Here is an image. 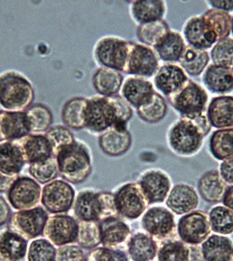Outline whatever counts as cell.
Here are the masks:
<instances>
[{
	"instance_id": "obj_1",
	"label": "cell",
	"mask_w": 233,
	"mask_h": 261,
	"mask_svg": "<svg viewBox=\"0 0 233 261\" xmlns=\"http://www.w3.org/2000/svg\"><path fill=\"white\" fill-rule=\"evenodd\" d=\"M133 114V108L120 94L95 95L87 98L85 129L95 134H102L111 127H127Z\"/></svg>"
},
{
	"instance_id": "obj_2",
	"label": "cell",
	"mask_w": 233,
	"mask_h": 261,
	"mask_svg": "<svg viewBox=\"0 0 233 261\" xmlns=\"http://www.w3.org/2000/svg\"><path fill=\"white\" fill-rule=\"evenodd\" d=\"M211 128L205 113L193 119L180 117L169 127L168 144L177 155L184 157L196 155Z\"/></svg>"
},
{
	"instance_id": "obj_3",
	"label": "cell",
	"mask_w": 233,
	"mask_h": 261,
	"mask_svg": "<svg viewBox=\"0 0 233 261\" xmlns=\"http://www.w3.org/2000/svg\"><path fill=\"white\" fill-rule=\"evenodd\" d=\"M34 99L33 86L26 76L13 70L0 74V108L5 111L25 112Z\"/></svg>"
},
{
	"instance_id": "obj_4",
	"label": "cell",
	"mask_w": 233,
	"mask_h": 261,
	"mask_svg": "<svg viewBox=\"0 0 233 261\" xmlns=\"http://www.w3.org/2000/svg\"><path fill=\"white\" fill-rule=\"evenodd\" d=\"M59 173L66 182L80 184L87 180L91 172L89 148L84 143L76 141L55 157Z\"/></svg>"
},
{
	"instance_id": "obj_5",
	"label": "cell",
	"mask_w": 233,
	"mask_h": 261,
	"mask_svg": "<svg viewBox=\"0 0 233 261\" xmlns=\"http://www.w3.org/2000/svg\"><path fill=\"white\" fill-rule=\"evenodd\" d=\"M74 211L78 220L101 221L119 215L114 201V194L108 192L83 191L74 203Z\"/></svg>"
},
{
	"instance_id": "obj_6",
	"label": "cell",
	"mask_w": 233,
	"mask_h": 261,
	"mask_svg": "<svg viewBox=\"0 0 233 261\" xmlns=\"http://www.w3.org/2000/svg\"><path fill=\"white\" fill-rule=\"evenodd\" d=\"M133 42L114 35L100 38L94 46L95 62L100 67L125 72Z\"/></svg>"
},
{
	"instance_id": "obj_7",
	"label": "cell",
	"mask_w": 233,
	"mask_h": 261,
	"mask_svg": "<svg viewBox=\"0 0 233 261\" xmlns=\"http://www.w3.org/2000/svg\"><path fill=\"white\" fill-rule=\"evenodd\" d=\"M167 99L179 117L193 119L205 113L209 96L203 87L189 78L180 90Z\"/></svg>"
},
{
	"instance_id": "obj_8",
	"label": "cell",
	"mask_w": 233,
	"mask_h": 261,
	"mask_svg": "<svg viewBox=\"0 0 233 261\" xmlns=\"http://www.w3.org/2000/svg\"><path fill=\"white\" fill-rule=\"evenodd\" d=\"M141 225L154 241L161 242L175 239L177 227L175 217L164 207H152L143 215Z\"/></svg>"
},
{
	"instance_id": "obj_9",
	"label": "cell",
	"mask_w": 233,
	"mask_h": 261,
	"mask_svg": "<svg viewBox=\"0 0 233 261\" xmlns=\"http://www.w3.org/2000/svg\"><path fill=\"white\" fill-rule=\"evenodd\" d=\"M49 213L43 207L36 206L13 213L9 228L26 240H33L43 235Z\"/></svg>"
},
{
	"instance_id": "obj_10",
	"label": "cell",
	"mask_w": 233,
	"mask_h": 261,
	"mask_svg": "<svg viewBox=\"0 0 233 261\" xmlns=\"http://www.w3.org/2000/svg\"><path fill=\"white\" fill-rule=\"evenodd\" d=\"M114 201L119 215L131 220L139 218L150 205L139 182L121 187L114 194Z\"/></svg>"
},
{
	"instance_id": "obj_11",
	"label": "cell",
	"mask_w": 233,
	"mask_h": 261,
	"mask_svg": "<svg viewBox=\"0 0 233 261\" xmlns=\"http://www.w3.org/2000/svg\"><path fill=\"white\" fill-rule=\"evenodd\" d=\"M180 241L192 245H202L211 236L209 215L194 211L179 219L177 228Z\"/></svg>"
},
{
	"instance_id": "obj_12",
	"label": "cell",
	"mask_w": 233,
	"mask_h": 261,
	"mask_svg": "<svg viewBox=\"0 0 233 261\" xmlns=\"http://www.w3.org/2000/svg\"><path fill=\"white\" fill-rule=\"evenodd\" d=\"M74 200L75 190L65 180H53L45 184L41 191L42 205L51 214L67 213L74 205Z\"/></svg>"
},
{
	"instance_id": "obj_13",
	"label": "cell",
	"mask_w": 233,
	"mask_h": 261,
	"mask_svg": "<svg viewBox=\"0 0 233 261\" xmlns=\"http://www.w3.org/2000/svg\"><path fill=\"white\" fill-rule=\"evenodd\" d=\"M160 66V60L154 49L133 42L125 73L148 79L154 77Z\"/></svg>"
},
{
	"instance_id": "obj_14",
	"label": "cell",
	"mask_w": 233,
	"mask_h": 261,
	"mask_svg": "<svg viewBox=\"0 0 233 261\" xmlns=\"http://www.w3.org/2000/svg\"><path fill=\"white\" fill-rule=\"evenodd\" d=\"M41 188L34 179L19 177L7 192L11 206L18 211L30 210L37 206L41 199Z\"/></svg>"
},
{
	"instance_id": "obj_15",
	"label": "cell",
	"mask_w": 233,
	"mask_h": 261,
	"mask_svg": "<svg viewBox=\"0 0 233 261\" xmlns=\"http://www.w3.org/2000/svg\"><path fill=\"white\" fill-rule=\"evenodd\" d=\"M78 223L74 217L66 215L50 217L45 224L43 236L54 246L70 245L77 240Z\"/></svg>"
},
{
	"instance_id": "obj_16",
	"label": "cell",
	"mask_w": 233,
	"mask_h": 261,
	"mask_svg": "<svg viewBox=\"0 0 233 261\" xmlns=\"http://www.w3.org/2000/svg\"><path fill=\"white\" fill-rule=\"evenodd\" d=\"M153 77L156 92L166 98L180 90L189 80L183 68L176 64L161 65Z\"/></svg>"
},
{
	"instance_id": "obj_17",
	"label": "cell",
	"mask_w": 233,
	"mask_h": 261,
	"mask_svg": "<svg viewBox=\"0 0 233 261\" xmlns=\"http://www.w3.org/2000/svg\"><path fill=\"white\" fill-rule=\"evenodd\" d=\"M155 92L153 83L148 78L129 75L124 81L120 95L136 110L148 102Z\"/></svg>"
},
{
	"instance_id": "obj_18",
	"label": "cell",
	"mask_w": 233,
	"mask_h": 261,
	"mask_svg": "<svg viewBox=\"0 0 233 261\" xmlns=\"http://www.w3.org/2000/svg\"><path fill=\"white\" fill-rule=\"evenodd\" d=\"M101 244L106 248L121 250L127 246L131 239L129 226L118 217L106 219L99 222Z\"/></svg>"
},
{
	"instance_id": "obj_19",
	"label": "cell",
	"mask_w": 233,
	"mask_h": 261,
	"mask_svg": "<svg viewBox=\"0 0 233 261\" xmlns=\"http://www.w3.org/2000/svg\"><path fill=\"white\" fill-rule=\"evenodd\" d=\"M14 142L20 148L25 163L29 165L53 157L51 145L45 135L30 134Z\"/></svg>"
},
{
	"instance_id": "obj_20",
	"label": "cell",
	"mask_w": 233,
	"mask_h": 261,
	"mask_svg": "<svg viewBox=\"0 0 233 261\" xmlns=\"http://www.w3.org/2000/svg\"><path fill=\"white\" fill-rule=\"evenodd\" d=\"M139 184L150 204L163 203L171 191V179L166 173L159 170H151L145 173Z\"/></svg>"
},
{
	"instance_id": "obj_21",
	"label": "cell",
	"mask_w": 233,
	"mask_h": 261,
	"mask_svg": "<svg viewBox=\"0 0 233 261\" xmlns=\"http://www.w3.org/2000/svg\"><path fill=\"white\" fill-rule=\"evenodd\" d=\"M30 134L26 112L0 111V142L18 140Z\"/></svg>"
},
{
	"instance_id": "obj_22",
	"label": "cell",
	"mask_w": 233,
	"mask_h": 261,
	"mask_svg": "<svg viewBox=\"0 0 233 261\" xmlns=\"http://www.w3.org/2000/svg\"><path fill=\"white\" fill-rule=\"evenodd\" d=\"M158 261H204L199 245H189L173 239L158 247Z\"/></svg>"
},
{
	"instance_id": "obj_23",
	"label": "cell",
	"mask_w": 233,
	"mask_h": 261,
	"mask_svg": "<svg viewBox=\"0 0 233 261\" xmlns=\"http://www.w3.org/2000/svg\"><path fill=\"white\" fill-rule=\"evenodd\" d=\"M132 144V137L125 127H111L101 134L99 145L105 154L119 157L127 153Z\"/></svg>"
},
{
	"instance_id": "obj_24",
	"label": "cell",
	"mask_w": 233,
	"mask_h": 261,
	"mask_svg": "<svg viewBox=\"0 0 233 261\" xmlns=\"http://www.w3.org/2000/svg\"><path fill=\"white\" fill-rule=\"evenodd\" d=\"M201 16L206 34L213 44L230 35L232 28V16L230 13L210 9Z\"/></svg>"
},
{
	"instance_id": "obj_25",
	"label": "cell",
	"mask_w": 233,
	"mask_h": 261,
	"mask_svg": "<svg viewBox=\"0 0 233 261\" xmlns=\"http://www.w3.org/2000/svg\"><path fill=\"white\" fill-rule=\"evenodd\" d=\"M166 203L172 212L177 215H184L196 210L199 203V197L192 186L178 184L170 191Z\"/></svg>"
},
{
	"instance_id": "obj_26",
	"label": "cell",
	"mask_w": 233,
	"mask_h": 261,
	"mask_svg": "<svg viewBox=\"0 0 233 261\" xmlns=\"http://www.w3.org/2000/svg\"><path fill=\"white\" fill-rule=\"evenodd\" d=\"M130 16L137 25L164 18L167 5L163 0H143L130 2Z\"/></svg>"
},
{
	"instance_id": "obj_27",
	"label": "cell",
	"mask_w": 233,
	"mask_h": 261,
	"mask_svg": "<svg viewBox=\"0 0 233 261\" xmlns=\"http://www.w3.org/2000/svg\"><path fill=\"white\" fill-rule=\"evenodd\" d=\"M206 115L212 127L219 129L232 127L233 96L222 95L212 99Z\"/></svg>"
},
{
	"instance_id": "obj_28",
	"label": "cell",
	"mask_w": 233,
	"mask_h": 261,
	"mask_svg": "<svg viewBox=\"0 0 233 261\" xmlns=\"http://www.w3.org/2000/svg\"><path fill=\"white\" fill-rule=\"evenodd\" d=\"M202 81L211 93L225 94L233 91V75L230 68L210 64L202 74Z\"/></svg>"
},
{
	"instance_id": "obj_29",
	"label": "cell",
	"mask_w": 233,
	"mask_h": 261,
	"mask_svg": "<svg viewBox=\"0 0 233 261\" xmlns=\"http://www.w3.org/2000/svg\"><path fill=\"white\" fill-rule=\"evenodd\" d=\"M125 78L122 72L104 67L97 68L91 78L94 89L103 96L118 95L121 90Z\"/></svg>"
},
{
	"instance_id": "obj_30",
	"label": "cell",
	"mask_w": 233,
	"mask_h": 261,
	"mask_svg": "<svg viewBox=\"0 0 233 261\" xmlns=\"http://www.w3.org/2000/svg\"><path fill=\"white\" fill-rule=\"evenodd\" d=\"M200 248L204 261H233V243L226 236L211 235Z\"/></svg>"
},
{
	"instance_id": "obj_31",
	"label": "cell",
	"mask_w": 233,
	"mask_h": 261,
	"mask_svg": "<svg viewBox=\"0 0 233 261\" xmlns=\"http://www.w3.org/2000/svg\"><path fill=\"white\" fill-rule=\"evenodd\" d=\"M227 184L219 171L212 170L202 175L198 181V189L200 195L210 203H219L223 201Z\"/></svg>"
},
{
	"instance_id": "obj_32",
	"label": "cell",
	"mask_w": 233,
	"mask_h": 261,
	"mask_svg": "<svg viewBox=\"0 0 233 261\" xmlns=\"http://www.w3.org/2000/svg\"><path fill=\"white\" fill-rule=\"evenodd\" d=\"M185 47L186 44L182 35L171 30L161 43L153 49L160 61L166 64H175L179 62Z\"/></svg>"
},
{
	"instance_id": "obj_33",
	"label": "cell",
	"mask_w": 233,
	"mask_h": 261,
	"mask_svg": "<svg viewBox=\"0 0 233 261\" xmlns=\"http://www.w3.org/2000/svg\"><path fill=\"white\" fill-rule=\"evenodd\" d=\"M158 245L146 233H137L131 236L128 243V254L133 261H153L157 256Z\"/></svg>"
},
{
	"instance_id": "obj_34",
	"label": "cell",
	"mask_w": 233,
	"mask_h": 261,
	"mask_svg": "<svg viewBox=\"0 0 233 261\" xmlns=\"http://www.w3.org/2000/svg\"><path fill=\"white\" fill-rule=\"evenodd\" d=\"M87 98L74 97L63 106L61 117L66 127L76 129L85 128V110Z\"/></svg>"
},
{
	"instance_id": "obj_35",
	"label": "cell",
	"mask_w": 233,
	"mask_h": 261,
	"mask_svg": "<svg viewBox=\"0 0 233 261\" xmlns=\"http://www.w3.org/2000/svg\"><path fill=\"white\" fill-rule=\"evenodd\" d=\"M25 164L20 148L14 141L0 142V171L19 175Z\"/></svg>"
},
{
	"instance_id": "obj_36",
	"label": "cell",
	"mask_w": 233,
	"mask_h": 261,
	"mask_svg": "<svg viewBox=\"0 0 233 261\" xmlns=\"http://www.w3.org/2000/svg\"><path fill=\"white\" fill-rule=\"evenodd\" d=\"M209 60L207 50L187 45L178 62L187 74L195 77L205 71Z\"/></svg>"
},
{
	"instance_id": "obj_37",
	"label": "cell",
	"mask_w": 233,
	"mask_h": 261,
	"mask_svg": "<svg viewBox=\"0 0 233 261\" xmlns=\"http://www.w3.org/2000/svg\"><path fill=\"white\" fill-rule=\"evenodd\" d=\"M28 241L8 230L0 234V252L11 261H21L27 256Z\"/></svg>"
},
{
	"instance_id": "obj_38",
	"label": "cell",
	"mask_w": 233,
	"mask_h": 261,
	"mask_svg": "<svg viewBox=\"0 0 233 261\" xmlns=\"http://www.w3.org/2000/svg\"><path fill=\"white\" fill-rule=\"evenodd\" d=\"M171 31L169 24L164 19L137 25L136 37L139 43L154 48Z\"/></svg>"
},
{
	"instance_id": "obj_39",
	"label": "cell",
	"mask_w": 233,
	"mask_h": 261,
	"mask_svg": "<svg viewBox=\"0 0 233 261\" xmlns=\"http://www.w3.org/2000/svg\"><path fill=\"white\" fill-rule=\"evenodd\" d=\"M182 33L184 41L191 46L206 50L213 45L206 34L201 16L189 18L183 26Z\"/></svg>"
},
{
	"instance_id": "obj_40",
	"label": "cell",
	"mask_w": 233,
	"mask_h": 261,
	"mask_svg": "<svg viewBox=\"0 0 233 261\" xmlns=\"http://www.w3.org/2000/svg\"><path fill=\"white\" fill-rule=\"evenodd\" d=\"M209 149L218 161H224L233 158V127L215 131L210 137Z\"/></svg>"
},
{
	"instance_id": "obj_41",
	"label": "cell",
	"mask_w": 233,
	"mask_h": 261,
	"mask_svg": "<svg viewBox=\"0 0 233 261\" xmlns=\"http://www.w3.org/2000/svg\"><path fill=\"white\" fill-rule=\"evenodd\" d=\"M25 112L30 133L41 134L51 128L53 121V114L46 106L41 104L33 105Z\"/></svg>"
},
{
	"instance_id": "obj_42",
	"label": "cell",
	"mask_w": 233,
	"mask_h": 261,
	"mask_svg": "<svg viewBox=\"0 0 233 261\" xmlns=\"http://www.w3.org/2000/svg\"><path fill=\"white\" fill-rule=\"evenodd\" d=\"M137 116L148 123H158L165 118L168 112L165 98L158 92L154 93L152 99L146 104L137 108Z\"/></svg>"
},
{
	"instance_id": "obj_43",
	"label": "cell",
	"mask_w": 233,
	"mask_h": 261,
	"mask_svg": "<svg viewBox=\"0 0 233 261\" xmlns=\"http://www.w3.org/2000/svg\"><path fill=\"white\" fill-rule=\"evenodd\" d=\"M80 247L90 250L101 244L99 222L96 221H82L78 222L77 240Z\"/></svg>"
},
{
	"instance_id": "obj_44",
	"label": "cell",
	"mask_w": 233,
	"mask_h": 261,
	"mask_svg": "<svg viewBox=\"0 0 233 261\" xmlns=\"http://www.w3.org/2000/svg\"><path fill=\"white\" fill-rule=\"evenodd\" d=\"M212 230L218 235L228 236L233 233V212L225 206L218 205L209 213Z\"/></svg>"
},
{
	"instance_id": "obj_45",
	"label": "cell",
	"mask_w": 233,
	"mask_h": 261,
	"mask_svg": "<svg viewBox=\"0 0 233 261\" xmlns=\"http://www.w3.org/2000/svg\"><path fill=\"white\" fill-rule=\"evenodd\" d=\"M45 136L51 145L53 156L55 158L65 148L74 144L76 141L72 131L63 125L51 127L45 133Z\"/></svg>"
},
{
	"instance_id": "obj_46",
	"label": "cell",
	"mask_w": 233,
	"mask_h": 261,
	"mask_svg": "<svg viewBox=\"0 0 233 261\" xmlns=\"http://www.w3.org/2000/svg\"><path fill=\"white\" fill-rule=\"evenodd\" d=\"M28 171L36 182L41 184H49L58 176L56 158L53 156L41 163L31 164L29 166Z\"/></svg>"
},
{
	"instance_id": "obj_47",
	"label": "cell",
	"mask_w": 233,
	"mask_h": 261,
	"mask_svg": "<svg viewBox=\"0 0 233 261\" xmlns=\"http://www.w3.org/2000/svg\"><path fill=\"white\" fill-rule=\"evenodd\" d=\"M57 249L46 239L34 240L30 243L27 253L28 261H55Z\"/></svg>"
},
{
	"instance_id": "obj_48",
	"label": "cell",
	"mask_w": 233,
	"mask_h": 261,
	"mask_svg": "<svg viewBox=\"0 0 233 261\" xmlns=\"http://www.w3.org/2000/svg\"><path fill=\"white\" fill-rule=\"evenodd\" d=\"M213 64L230 68L233 65V39L231 38L217 42L211 50Z\"/></svg>"
},
{
	"instance_id": "obj_49",
	"label": "cell",
	"mask_w": 233,
	"mask_h": 261,
	"mask_svg": "<svg viewBox=\"0 0 233 261\" xmlns=\"http://www.w3.org/2000/svg\"><path fill=\"white\" fill-rule=\"evenodd\" d=\"M85 261H129V258L125 251L102 247L94 249Z\"/></svg>"
},
{
	"instance_id": "obj_50",
	"label": "cell",
	"mask_w": 233,
	"mask_h": 261,
	"mask_svg": "<svg viewBox=\"0 0 233 261\" xmlns=\"http://www.w3.org/2000/svg\"><path fill=\"white\" fill-rule=\"evenodd\" d=\"M55 261H85V255L81 247L70 244L57 249Z\"/></svg>"
},
{
	"instance_id": "obj_51",
	"label": "cell",
	"mask_w": 233,
	"mask_h": 261,
	"mask_svg": "<svg viewBox=\"0 0 233 261\" xmlns=\"http://www.w3.org/2000/svg\"><path fill=\"white\" fill-rule=\"evenodd\" d=\"M219 173L225 184L233 186V158L223 161Z\"/></svg>"
},
{
	"instance_id": "obj_52",
	"label": "cell",
	"mask_w": 233,
	"mask_h": 261,
	"mask_svg": "<svg viewBox=\"0 0 233 261\" xmlns=\"http://www.w3.org/2000/svg\"><path fill=\"white\" fill-rule=\"evenodd\" d=\"M19 178V175H11L0 171V193L8 192Z\"/></svg>"
},
{
	"instance_id": "obj_53",
	"label": "cell",
	"mask_w": 233,
	"mask_h": 261,
	"mask_svg": "<svg viewBox=\"0 0 233 261\" xmlns=\"http://www.w3.org/2000/svg\"><path fill=\"white\" fill-rule=\"evenodd\" d=\"M212 9L231 12L233 11V0H209L206 2Z\"/></svg>"
},
{
	"instance_id": "obj_54",
	"label": "cell",
	"mask_w": 233,
	"mask_h": 261,
	"mask_svg": "<svg viewBox=\"0 0 233 261\" xmlns=\"http://www.w3.org/2000/svg\"><path fill=\"white\" fill-rule=\"evenodd\" d=\"M11 212L8 203L0 196V227L5 225L10 220Z\"/></svg>"
},
{
	"instance_id": "obj_55",
	"label": "cell",
	"mask_w": 233,
	"mask_h": 261,
	"mask_svg": "<svg viewBox=\"0 0 233 261\" xmlns=\"http://www.w3.org/2000/svg\"><path fill=\"white\" fill-rule=\"evenodd\" d=\"M222 202L224 206L228 207L233 212V186L227 188Z\"/></svg>"
},
{
	"instance_id": "obj_56",
	"label": "cell",
	"mask_w": 233,
	"mask_h": 261,
	"mask_svg": "<svg viewBox=\"0 0 233 261\" xmlns=\"http://www.w3.org/2000/svg\"><path fill=\"white\" fill-rule=\"evenodd\" d=\"M0 261H11L9 260V258H7V257L4 256L3 253L0 252Z\"/></svg>"
},
{
	"instance_id": "obj_57",
	"label": "cell",
	"mask_w": 233,
	"mask_h": 261,
	"mask_svg": "<svg viewBox=\"0 0 233 261\" xmlns=\"http://www.w3.org/2000/svg\"><path fill=\"white\" fill-rule=\"evenodd\" d=\"M231 32H232L233 35V16L232 17V28H231Z\"/></svg>"
},
{
	"instance_id": "obj_58",
	"label": "cell",
	"mask_w": 233,
	"mask_h": 261,
	"mask_svg": "<svg viewBox=\"0 0 233 261\" xmlns=\"http://www.w3.org/2000/svg\"><path fill=\"white\" fill-rule=\"evenodd\" d=\"M231 70H232V75H233V65L232 66V68H231Z\"/></svg>"
}]
</instances>
